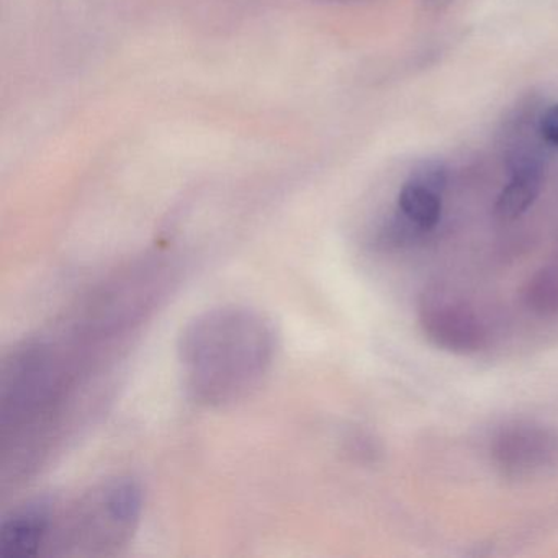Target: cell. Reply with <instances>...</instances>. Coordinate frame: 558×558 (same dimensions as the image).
Masks as SVG:
<instances>
[{"label": "cell", "instance_id": "52a82bcc", "mask_svg": "<svg viewBox=\"0 0 558 558\" xmlns=\"http://www.w3.org/2000/svg\"><path fill=\"white\" fill-rule=\"evenodd\" d=\"M511 179L496 202L495 211L501 220L511 221L531 208L544 179V165H522L509 169Z\"/></svg>", "mask_w": 558, "mask_h": 558}, {"label": "cell", "instance_id": "7a4b0ae2", "mask_svg": "<svg viewBox=\"0 0 558 558\" xmlns=\"http://www.w3.org/2000/svg\"><path fill=\"white\" fill-rule=\"evenodd\" d=\"M143 493L138 483L116 478L77 499L71 508L54 506L47 547L61 555L107 554L129 541L138 525Z\"/></svg>", "mask_w": 558, "mask_h": 558}, {"label": "cell", "instance_id": "5b68a950", "mask_svg": "<svg viewBox=\"0 0 558 558\" xmlns=\"http://www.w3.org/2000/svg\"><path fill=\"white\" fill-rule=\"evenodd\" d=\"M54 506L50 499H35L5 518L0 525V555L28 558L41 554L50 538Z\"/></svg>", "mask_w": 558, "mask_h": 558}, {"label": "cell", "instance_id": "30bf717a", "mask_svg": "<svg viewBox=\"0 0 558 558\" xmlns=\"http://www.w3.org/2000/svg\"><path fill=\"white\" fill-rule=\"evenodd\" d=\"M449 0H427V4L434 5V8H440L442 4H447Z\"/></svg>", "mask_w": 558, "mask_h": 558}, {"label": "cell", "instance_id": "9c48e42d", "mask_svg": "<svg viewBox=\"0 0 558 558\" xmlns=\"http://www.w3.org/2000/svg\"><path fill=\"white\" fill-rule=\"evenodd\" d=\"M541 133L547 146L558 148V106L550 107L541 116Z\"/></svg>", "mask_w": 558, "mask_h": 558}, {"label": "cell", "instance_id": "3957f363", "mask_svg": "<svg viewBox=\"0 0 558 558\" xmlns=\"http://www.w3.org/2000/svg\"><path fill=\"white\" fill-rule=\"evenodd\" d=\"M493 457L512 478L538 475L558 466V433L535 424H515L496 437Z\"/></svg>", "mask_w": 558, "mask_h": 558}, {"label": "cell", "instance_id": "8992f818", "mask_svg": "<svg viewBox=\"0 0 558 558\" xmlns=\"http://www.w3.org/2000/svg\"><path fill=\"white\" fill-rule=\"evenodd\" d=\"M446 187V169L436 161L423 162L411 172L410 181L398 195V210L404 220L421 231L433 230L440 220Z\"/></svg>", "mask_w": 558, "mask_h": 558}, {"label": "cell", "instance_id": "277c9868", "mask_svg": "<svg viewBox=\"0 0 558 558\" xmlns=\"http://www.w3.org/2000/svg\"><path fill=\"white\" fill-rule=\"evenodd\" d=\"M424 335L436 348L452 354H473L486 344V329L462 303L433 296L421 312Z\"/></svg>", "mask_w": 558, "mask_h": 558}, {"label": "cell", "instance_id": "ba28073f", "mask_svg": "<svg viewBox=\"0 0 558 558\" xmlns=\"http://www.w3.org/2000/svg\"><path fill=\"white\" fill-rule=\"evenodd\" d=\"M525 302L532 312L554 315L558 312V269L538 270L525 287Z\"/></svg>", "mask_w": 558, "mask_h": 558}, {"label": "cell", "instance_id": "6da1fadb", "mask_svg": "<svg viewBox=\"0 0 558 558\" xmlns=\"http://www.w3.org/2000/svg\"><path fill=\"white\" fill-rule=\"evenodd\" d=\"M269 322L241 306L210 310L189 323L179 342L185 387L208 407L231 403L253 390L272 364Z\"/></svg>", "mask_w": 558, "mask_h": 558}]
</instances>
